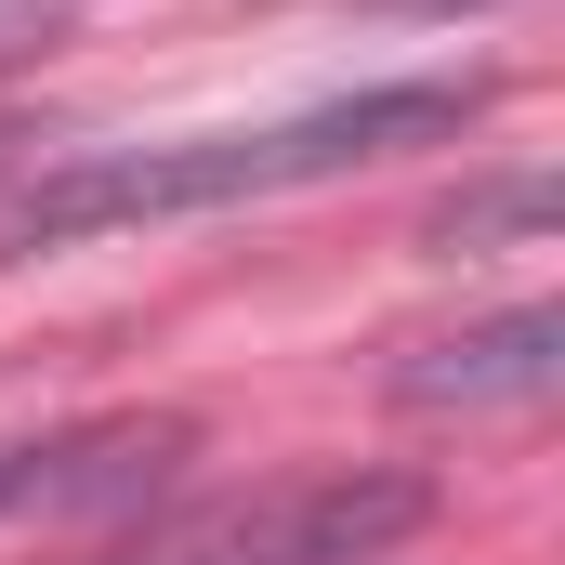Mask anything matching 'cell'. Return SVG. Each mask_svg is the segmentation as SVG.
<instances>
[{"label":"cell","mask_w":565,"mask_h":565,"mask_svg":"<svg viewBox=\"0 0 565 565\" xmlns=\"http://www.w3.org/2000/svg\"><path fill=\"white\" fill-rule=\"evenodd\" d=\"M487 119V79H382L342 106H302L264 132H184V145H93L40 184L0 198V250H66V237H119V224H198V211H250V198H302L342 184L369 158L408 145H460Z\"/></svg>","instance_id":"cell-1"},{"label":"cell","mask_w":565,"mask_h":565,"mask_svg":"<svg viewBox=\"0 0 565 565\" xmlns=\"http://www.w3.org/2000/svg\"><path fill=\"white\" fill-rule=\"evenodd\" d=\"M553 382H565V302H500V316L447 329V342H422V355L395 369V395H408V408H434V422L540 408Z\"/></svg>","instance_id":"cell-4"},{"label":"cell","mask_w":565,"mask_h":565,"mask_svg":"<svg viewBox=\"0 0 565 565\" xmlns=\"http://www.w3.org/2000/svg\"><path fill=\"white\" fill-rule=\"evenodd\" d=\"M198 434L171 408H119V422H53V434H0V526L26 513H106V500H145Z\"/></svg>","instance_id":"cell-3"},{"label":"cell","mask_w":565,"mask_h":565,"mask_svg":"<svg viewBox=\"0 0 565 565\" xmlns=\"http://www.w3.org/2000/svg\"><path fill=\"white\" fill-rule=\"evenodd\" d=\"M553 211H565L553 171H487V184H460V198L422 211V250H540Z\"/></svg>","instance_id":"cell-5"},{"label":"cell","mask_w":565,"mask_h":565,"mask_svg":"<svg viewBox=\"0 0 565 565\" xmlns=\"http://www.w3.org/2000/svg\"><path fill=\"white\" fill-rule=\"evenodd\" d=\"M369 13H487V0H369Z\"/></svg>","instance_id":"cell-6"},{"label":"cell","mask_w":565,"mask_h":565,"mask_svg":"<svg viewBox=\"0 0 565 565\" xmlns=\"http://www.w3.org/2000/svg\"><path fill=\"white\" fill-rule=\"evenodd\" d=\"M434 526V473L395 460H342V473H289L264 500H211L119 540L106 565H395Z\"/></svg>","instance_id":"cell-2"}]
</instances>
